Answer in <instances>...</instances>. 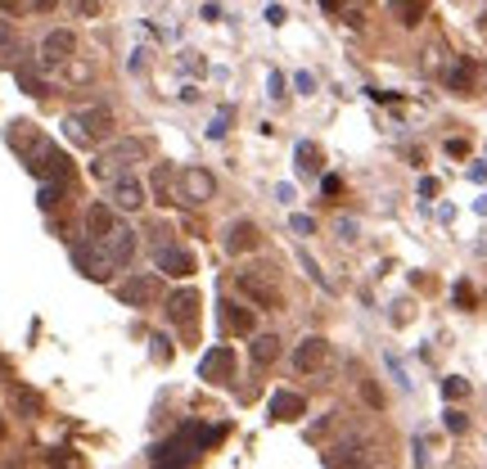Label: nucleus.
I'll return each instance as SVG.
<instances>
[{
    "label": "nucleus",
    "instance_id": "obj_9",
    "mask_svg": "<svg viewBox=\"0 0 487 469\" xmlns=\"http://www.w3.org/2000/svg\"><path fill=\"white\" fill-rule=\"evenodd\" d=\"M109 199H113V208H122V213H136V208H145V180H140L136 171H127V176H118L109 185Z\"/></svg>",
    "mask_w": 487,
    "mask_h": 469
},
{
    "label": "nucleus",
    "instance_id": "obj_32",
    "mask_svg": "<svg viewBox=\"0 0 487 469\" xmlns=\"http://www.w3.org/2000/svg\"><path fill=\"white\" fill-rule=\"evenodd\" d=\"M456 307H474V284L470 280L456 284Z\"/></svg>",
    "mask_w": 487,
    "mask_h": 469
},
{
    "label": "nucleus",
    "instance_id": "obj_31",
    "mask_svg": "<svg viewBox=\"0 0 487 469\" xmlns=\"http://www.w3.org/2000/svg\"><path fill=\"white\" fill-rule=\"evenodd\" d=\"M442 424H447V433H465V429H470V420H465L461 410H447V420H442Z\"/></svg>",
    "mask_w": 487,
    "mask_h": 469
},
{
    "label": "nucleus",
    "instance_id": "obj_4",
    "mask_svg": "<svg viewBox=\"0 0 487 469\" xmlns=\"http://www.w3.org/2000/svg\"><path fill=\"white\" fill-rule=\"evenodd\" d=\"M27 171H32L36 180H63L68 185V154H63L54 140L45 136H27Z\"/></svg>",
    "mask_w": 487,
    "mask_h": 469
},
{
    "label": "nucleus",
    "instance_id": "obj_18",
    "mask_svg": "<svg viewBox=\"0 0 487 469\" xmlns=\"http://www.w3.org/2000/svg\"><path fill=\"white\" fill-rule=\"evenodd\" d=\"M113 226H118V217H113L109 203H91L86 208V239H104Z\"/></svg>",
    "mask_w": 487,
    "mask_h": 469
},
{
    "label": "nucleus",
    "instance_id": "obj_20",
    "mask_svg": "<svg viewBox=\"0 0 487 469\" xmlns=\"http://www.w3.org/2000/svg\"><path fill=\"white\" fill-rule=\"evenodd\" d=\"M248 357H253V366H271V361H280V334H257V339L248 343Z\"/></svg>",
    "mask_w": 487,
    "mask_h": 469
},
{
    "label": "nucleus",
    "instance_id": "obj_14",
    "mask_svg": "<svg viewBox=\"0 0 487 469\" xmlns=\"http://www.w3.org/2000/svg\"><path fill=\"white\" fill-rule=\"evenodd\" d=\"M370 465V452L361 443H339L325 452V469H366Z\"/></svg>",
    "mask_w": 487,
    "mask_h": 469
},
{
    "label": "nucleus",
    "instance_id": "obj_25",
    "mask_svg": "<svg viewBox=\"0 0 487 469\" xmlns=\"http://www.w3.org/2000/svg\"><path fill=\"white\" fill-rule=\"evenodd\" d=\"M293 158H298V171H316L320 167V154H316V145H311V140H298V149H293Z\"/></svg>",
    "mask_w": 487,
    "mask_h": 469
},
{
    "label": "nucleus",
    "instance_id": "obj_15",
    "mask_svg": "<svg viewBox=\"0 0 487 469\" xmlns=\"http://www.w3.org/2000/svg\"><path fill=\"white\" fill-rule=\"evenodd\" d=\"M231 370H235V352L226 348V343H217V348L199 361V375L203 379H231Z\"/></svg>",
    "mask_w": 487,
    "mask_h": 469
},
{
    "label": "nucleus",
    "instance_id": "obj_5",
    "mask_svg": "<svg viewBox=\"0 0 487 469\" xmlns=\"http://www.w3.org/2000/svg\"><path fill=\"white\" fill-rule=\"evenodd\" d=\"M145 158V145L140 140H118V145H109V149H100L91 162V176L100 180V185H113L118 176H127L131 171V162H140Z\"/></svg>",
    "mask_w": 487,
    "mask_h": 469
},
{
    "label": "nucleus",
    "instance_id": "obj_17",
    "mask_svg": "<svg viewBox=\"0 0 487 469\" xmlns=\"http://www.w3.org/2000/svg\"><path fill=\"white\" fill-rule=\"evenodd\" d=\"M271 415H275V420H284V424H293V420L307 415V401H302L298 392L280 388V392H271Z\"/></svg>",
    "mask_w": 487,
    "mask_h": 469
},
{
    "label": "nucleus",
    "instance_id": "obj_45",
    "mask_svg": "<svg viewBox=\"0 0 487 469\" xmlns=\"http://www.w3.org/2000/svg\"><path fill=\"white\" fill-rule=\"evenodd\" d=\"M271 95H275V100L284 95V77H280V72H271Z\"/></svg>",
    "mask_w": 487,
    "mask_h": 469
},
{
    "label": "nucleus",
    "instance_id": "obj_19",
    "mask_svg": "<svg viewBox=\"0 0 487 469\" xmlns=\"http://www.w3.org/2000/svg\"><path fill=\"white\" fill-rule=\"evenodd\" d=\"M167 316L176 325H194V316H199V293L194 289H180V293H171V302H167Z\"/></svg>",
    "mask_w": 487,
    "mask_h": 469
},
{
    "label": "nucleus",
    "instance_id": "obj_10",
    "mask_svg": "<svg viewBox=\"0 0 487 469\" xmlns=\"http://www.w3.org/2000/svg\"><path fill=\"white\" fill-rule=\"evenodd\" d=\"M154 266L162 275H171V280H185V275H194V257L185 253V248L176 244H158L154 248Z\"/></svg>",
    "mask_w": 487,
    "mask_h": 469
},
{
    "label": "nucleus",
    "instance_id": "obj_16",
    "mask_svg": "<svg viewBox=\"0 0 487 469\" xmlns=\"http://www.w3.org/2000/svg\"><path fill=\"white\" fill-rule=\"evenodd\" d=\"M262 244V235H257L253 222H231V231H226V253H253V248Z\"/></svg>",
    "mask_w": 487,
    "mask_h": 469
},
{
    "label": "nucleus",
    "instance_id": "obj_37",
    "mask_svg": "<svg viewBox=\"0 0 487 469\" xmlns=\"http://www.w3.org/2000/svg\"><path fill=\"white\" fill-rule=\"evenodd\" d=\"M320 190H325V194H343V180H339V176H325Z\"/></svg>",
    "mask_w": 487,
    "mask_h": 469
},
{
    "label": "nucleus",
    "instance_id": "obj_12",
    "mask_svg": "<svg viewBox=\"0 0 487 469\" xmlns=\"http://www.w3.org/2000/svg\"><path fill=\"white\" fill-rule=\"evenodd\" d=\"M158 293H162L158 275H136V280L118 284V298L127 302V307H149V302H158Z\"/></svg>",
    "mask_w": 487,
    "mask_h": 469
},
{
    "label": "nucleus",
    "instance_id": "obj_44",
    "mask_svg": "<svg viewBox=\"0 0 487 469\" xmlns=\"http://www.w3.org/2000/svg\"><path fill=\"white\" fill-rule=\"evenodd\" d=\"M199 14H203L208 23H217V18H222V5H203V9H199Z\"/></svg>",
    "mask_w": 487,
    "mask_h": 469
},
{
    "label": "nucleus",
    "instance_id": "obj_7",
    "mask_svg": "<svg viewBox=\"0 0 487 469\" xmlns=\"http://www.w3.org/2000/svg\"><path fill=\"white\" fill-rule=\"evenodd\" d=\"M212 194H217V180H212V171H208V167H185V171H180V203L199 208V203H208Z\"/></svg>",
    "mask_w": 487,
    "mask_h": 469
},
{
    "label": "nucleus",
    "instance_id": "obj_35",
    "mask_svg": "<svg viewBox=\"0 0 487 469\" xmlns=\"http://www.w3.org/2000/svg\"><path fill=\"white\" fill-rule=\"evenodd\" d=\"M77 14L82 18H95V14H100V0H77Z\"/></svg>",
    "mask_w": 487,
    "mask_h": 469
},
{
    "label": "nucleus",
    "instance_id": "obj_23",
    "mask_svg": "<svg viewBox=\"0 0 487 469\" xmlns=\"http://www.w3.org/2000/svg\"><path fill=\"white\" fill-rule=\"evenodd\" d=\"M447 91H456V95H470L474 91V63L470 59L451 63V72H447Z\"/></svg>",
    "mask_w": 487,
    "mask_h": 469
},
{
    "label": "nucleus",
    "instance_id": "obj_39",
    "mask_svg": "<svg viewBox=\"0 0 487 469\" xmlns=\"http://www.w3.org/2000/svg\"><path fill=\"white\" fill-rule=\"evenodd\" d=\"M339 235L343 239H357V222H352V217H343V222H339Z\"/></svg>",
    "mask_w": 487,
    "mask_h": 469
},
{
    "label": "nucleus",
    "instance_id": "obj_24",
    "mask_svg": "<svg viewBox=\"0 0 487 469\" xmlns=\"http://www.w3.org/2000/svg\"><path fill=\"white\" fill-rule=\"evenodd\" d=\"M45 465L50 469H82V456L72 452V447H50V452H45Z\"/></svg>",
    "mask_w": 487,
    "mask_h": 469
},
{
    "label": "nucleus",
    "instance_id": "obj_2",
    "mask_svg": "<svg viewBox=\"0 0 487 469\" xmlns=\"http://www.w3.org/2000/svg\"><path fill=\"white\" fill-rule=\"evenodd\" d=\"M63 131H68V140H77V145L95 149V145H104V140L118 136V122H113V109L91 104V109L68 113V118H63Z\"/></svg>",
    "mask_w": 487,
    "mask_h": 469
},
{
    "label": "nucleus",
    "instance_id": "obj_43",
    "mask_svg": "<svg viewBox=\"0 0 487 469\" xmlns=\"http://www.w3.org/2000/svg\"><path fill=\"white\" fill-rule=\"evenodd\" d=\"M72 82H91V63H72Z\"/></svg>",
    "mask_w": 487,
    "mask_h": 469
},
{
    "label": "nucleus",
    "instance_id": "obj_38",
    "mask_svg": "<svg viewBox=\"0 0 487 469\" xmlns=\"http://www.w3.org/2000/svg\"><path fill=\"white\" fill-rule=\"evenodd\" d=\"M433 194H438V180L424 176V180H419V199H433Z\"/></svg>",
    "mask_w": 487,
    "mask_h": 469
},
{
    "label": "nucleus",
    "instance_id": "obj_40",
    "mask_svg": "<svg viewBox=\"0 0 487 469\" xmlns=\"http://www.w3.org/2000/svg\"><path fill=\"white\" fill-rule=\"evenodd\" d=\"M154 357L167 361V334H154Z\"/></svg>",
    "mask_w": 487,
    "mask_h": 469
},
{
    "label": "nucleus",
    "instance_id": "obj_22",
    "mask_svg": "<svg viewBox=\"0 0 487 469\" xmlns=\"http://www.w3.org/2000/svg\"><path fill=\"white\" fill-rule=\"evenodd\" d=\"M222 307V325L226 330H235V334H253V312L240 307V302H217Z\"/></svg>",
    "mask_w": 487,
    "mask_h": 469
},
{
    "label": "nucleus",
    "instance_id": "obj_30",
    "mask_svg": "<svg viewBox=\"0 0 487 469\" xmlns=\"http://www.w3.org/2000/svg\"><path fill=\"white\" fill-rule=\"evenodd\" d=\"M298 262H302V271H307V275H311V280H316V284H320V289H330V280H325V271H320V266H316V262H311V257H307V253H298Z\"/></svg>",
    "mask_w": 487,
    "mask_h": 469
},
{
    "label": "nucleus",
    "instance_id": "obj_48",
    "mask_svg": "<svg viewBox=\"0 0 487 469\" xmlns=\"http://www.w3.org/2000/svg\"><path fill=\"white\" fill-rule=\"evenodd\" d=\"M9 41V23H5V18H0V45H5Z\"/></svg>",
    "mask_w": 487,
    "mask_h": 469
},
{
    "label": "nucleus",
    "instance_id": "obj_21",
    "mask_svg": "<svg viewBox=\"0 0 487 469\" xmlns=\"http://www.w3.org/2000/svg\"><path fill=\"white\" fill-rule=\"evenodd\" d=\"M388 14H393L402 27H415L419 18L428 14V0H388Z\"/></svg>",
    "mask_w": 487,
    "mask_h": 469
},
{
    "label": "nucleus",
    "instance_id": "obj_33",
    "mask_svg": "<svg viewBox=\"0 0 487 469\" xmlns=\"http://www.w3.org/2000/svg\"><path fill=\"white\" fill-rule=\"evenodd\" d=\"M289 226H293V231H298V235H311V231H316V222H311V217H302V213H298V217H293V222H289Z\"/></svg>",
    "mask_w": 487,
    "mask_h": 469
},
{
    "label": "nucleus",
    "instance_id": "obj_42",
    "mask_svg": "<svg viewBox=\"0 0 487 469\" xmlns=\"http://www.w3.org/2000/svg\"><path fill=\"white\" fill-rule=\"evenodd\" d=\"M266 23L280 27V23H284V9H280V5H271V9H266Z\"/></svg>",
    "mask_w": 487,
    "mask_h": 469
},
{
    "label": "nucleus",
    "instance_id": "obj_8",
    "mask_svg": "<svg viewBox=\"0 0 487 469\" xmlns=\"http://www.w3.org/2000/svg\"><path fill=\"white\" fill-rule=\"evenodd\" d=\"M95 244L104 248V257L113 262V271H118V266H127L131 253H136V235H131V226H122V222L113 226V231L104 235V239H95Z\"/></svg>",
    "mask_w": 487,
    "mask_h": 469
},
{
    "label": "nucleus",
    "instance_id": "obj_29",
    "mask_svg": "<svg viewBox=\"0 0 487 469\" xmlns=\"http://www.w3.org/2000/svg\"><path fill=\"white\" fill-rule=\"evenodd\" d=\"M361 397H366L375 410H384V392H379V384H375V379H361Z\"/></svg>",
    "mask_w": 487,
    "mask_h": 469
},
{
    "label": "nucleus",
    "instance_id": "obj_36",
    "mask_svg": "<svg viewBox=\"0 0 487 469\" xmlns=\"http://www.w3.org/2000/svg\"><path fill=\"white\" fill-rule=\"evenodd\" d=\"M447 154H451V158H465V154H470V145H465V140H447Z\"/></svg>",
    "mask_w": 487,
    "mask_h": 469
},
{
    "label": "nucleus",
    "instance_id": "obj_13",
    "mask_svg": "<svg viewBox=\"0 0 487 469\" xmlns=\"http://www.w3.org/2000/svg\"><path fill=\"white\" fill-rule=\"evenodd\" d=\"M72 45H77V36H72L68 27H54V32L41 41V63H45V68H59V63H68V59H72Z\"/></svg>",
    "mask_w": 487,
    "mask_h": 469
},
{
    "label": "nucleus",
    "instance_id": "obj_34",
    "mask_svg": "<svg viewBox=\"0 0 487 469\" xmlns=\"http://www.w3.org/2000/svg\"><path fill=\"white\" fill-rule=\"evenodd\" d=\"M14 401H18L23 410H36V406H41V401H36V392H14Z\"/></svg>",
    "mask_w": 487,
    "mask_h": 469
},
{
    "label": "nucleus",
    "instance_id": "obj_1",
    "mask_svg": "<svg viewBox=\"0 0 487 469\" xmlns=\"http://www.w3.org/2000/svg\"><path fill=\"white\" fill-rule=\"evenodd\" d=\"M226 429H208V424H180L171 438L149 447V461L154 469H190L199 461V452H208L212 443H222Z\"/></svg>",
    "mask_w": 487,
    "mask_h": 469
},
{
    "label": "nucleus",
    "instance_id": "obj_6",
    "mask_svg": "<svg viewBox=\"0 0 487 469\" xmlns=\"http://www.w3.org/2000/svg\"><path fill=\"white\" fill-rule=\"evenodd\" d=\"M72 266H77L82 275H91V280H109V275H113V262L104 257V248L95 244V239L72 244Z\"/></svg>",
    "mask_w": 487,
    "mask_h": 469
},
{
    "label": "nucleus",
    "instance_id": "obj_50",
    "mask_svg": "<svg viewBox=\"0 0 487 469\" xmlns=\"http://www.w3.org/2000/svg\"><path fill=\"white\" fill-rule=\"evenodd\" d=\"M0 438H5V420H0Z\"/></svg>",
    "mask_w": 487,
    "mask_h": 469
},
{
    "label": "nucleus",
    "instance_id": "obj_47",
    "mask_svg": "<svg viewBox=\"0 0 487 469\" xmlns=\"http://www.w3.org/2000/svg\"><path fill=\"white\" fill-rule=\"evenodd\" d=\"M0 9H5V14H18V9H23V0H0Z\"/></svg>",
    "mask_w": 487,
    "mask_h": 469
},
{
    "label": "nucleus",
    "instance_id": "obj_28",
    "mask_svg": "<svg viewBox=\"0 0 487 469\" xmlns=\"http://www.w3.org/2000/svg\"><path fill=\"white\" fill-rule=\"evenodd\" d=\"M465 392H470V384H465L461 375H451V379H442V397L447 401H456V397H465Z\"/></svg>",
    "mask_w": 487,
    "mask_h": 469
},
{
    "label": "nucleus",
    "instance_id": "obj_3",
    "mask_svg": "<svg viewBox=\"0 0 487 469\" xmlns=\"http://www.w3.org/2000/svg\"><path fill=\"white\" fill-rule=\"evenodd\" d=\"M235 284H240L244 302H253V307L262 312H280V284H275V266H244L240 275H235Z\"/></svg>",
    "mask_w": 487,
    "mask_h": 469
},
{
    "label": "nucleus",
    "instance_id": "obj_49",
    "mask_svg": "<svg viewBox=\"0 0 487 469\" xmlns=\"http://www.w3.org/2000/svg\"><path fill=\"white\" fill-rule=\"evenodd\" d=\"M320 9H343V0H320Z\"/></svg>",
    "mask_w": 487,
    "mask_h": 469
},
{
    "label": "nucleus",
    "instance_id": "obj_26",
    "mask_svg": "<svg viewBox=\"0 0 487 469\" xmlns=\"http://www.w3.org/2000/svg\"><path fill=\"white\" fill-rule=\"evenodd\" d=\"M149 185H154L158 203H171V171L167 167H154V180H149Z\"/></svg>",
    "mask_w": 487,
    "mask_h": 469
},
{
    "label": "nucleus",
    "instance_id": "obj_46",
    "mask_svg": "<svg viewBox=\"0 0 487 469\" xmlns=\"http://www.w3.org/2000/svg\"><path fill=\"white\" fill-rule=\"evenodd\" d=\"M54 5H59V0H32V9H36V14H50Z\"/></svg>",
    "mask_w": 487,
    "mask_h": 469
},
{
    "label": "nucleus",
    "instance_id": "obj_41",
    "mask_svg": "<svg viewBox=\"0 0 487 469\" xmlns=\"http://www.w3.org/2000/svg\"><path fill=\"white\" fill-rule=\"evenodd\" d=\"M293 86H298L302 95H311V86H316V82H311V72H298V77H293Z\"/></svg>",
    "mask_w": 487,
    "mask_h": 469
},
{
    "label": "nucleus",
    "instance_id": "obj_11",
    "mask_svg": "<svg viewBox=\"0 0 487 469\" xmlns=\"http://www.w3.org/2000/svg\"><path fill=\"white\" fill-rule=\"evenodd\" d=\"M325 357H330V343H325L320 334H311V339H302L298 348H293V370H298V375H316L325 366Z\"/></svg>",
    "mask_w": 487,
    "mask_h": 469
},
{
    "label": "nucleus",
    "instance_id": "obj_27",
    "mask_svg": "<svg viewBox=\"0 0 487 469\" xmlns=\"http://www.w3.org/2000/svg\"><path fill=\"white\" fill-rule=\"evenodd\" d=\"M18 86H23L27 95H50V86H45L41 77H36L32 68H18Z\"/></svg>",
    "mask_w": 487,
    "mask_h": 469
}]
</instances>
